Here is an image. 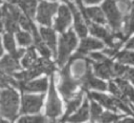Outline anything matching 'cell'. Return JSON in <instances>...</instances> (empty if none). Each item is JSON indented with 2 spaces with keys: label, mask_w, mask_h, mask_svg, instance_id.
I'll use <instances>...</instances> for the list:
<instances>
[{
  "label": "cell",
  "mask_w": 134,
  "mask_h": 123,
  "mask_svg": "<svg viewBox=\"0 0 134 123\" xmlns=\"http://www.w3.org/2000/svg\"><path fill=\"white\" fill-rule=\"evenodd\" d=\"M18 95L17 93L7 87L1 91V116L9 120H15L18 111Z\"/></svg>",
  "instance_id": "6da1fadb"
},
{
  "label": "cell",
  "mask_w": 134,
  "mask_h": 123,
  "mask_svg": "<svg viewBox=\"0 0 134 123\" xmlns=\"http://www.w3.org/2000/svg\"><path fill=\"white\" fill-rule=\"evenodd\" d=\"M54 69L53 63L51 61L48 60V58H41L38 59L34 65H31L28 70L26 71H21L18 74H13L15 78H17V80H24V81H28L39 75H41L42 73H46V74H51L52 70Z\"/></svg>",
  "instance_id": "7a4b0ae2"
},
{
  "label": "cell",
  "mask_w": 134,
  "mask_h": 123,
  "mask_svg": "<svg viewBox=\"0 0 134 123\" xmlns=\"http://www.w3.org/2000/svg\"><path fill=\"white\" fill-rule=\"evenodd\" d=\"M71 62L69 61L68 64L63 68V70L61 71V84H60V91L63 95L64 99L66 100V102L68 100H70L72 97H74V91L76 86L80 84L79 80H75L73 78H71L70 73H69V66H70Z\"/></svg>",
  "instance_id": "3957f363"
},
{
  "label": "cell",
  "mask_w": 134,
  "mask_h": 123,
  "mask_svg": "<svg viewBox=\"0 0 134 123\" xmlns=\"http://www.w3.org/2000/svg\"><path fill=\"white\" fill-rule=\"evenodd\" d=\"M91 57L97 61V62H93V68L96 76L104 79H109L115 76L114 64L112 63L111 60H109L103 54H98V53L91 54Z\"/></svg>",
  "instance_id": "277c9868"
},
{
  "label": "cell",
  "mask_w": 134,
  "mask_h": 123,
  "mask_svg": "<svg viewBox=\"0 0 134 123\" xmlns=\"http://www.w3.org/2000/svg\"><path fill=\"white\" fill-rule=\"evenodd\" d=\"M77 40L74 35V33L70 29L68 33L64 34L60 38V46H59V57H58V63L60 66H62L68 59L69 54L71 50L76 46Z\"/></svg>",
  "instance_id": "5b68a950"
},
{
  "label": "cell",
  "mask_w": 134,
  "mask_h": 123,
  "mask_svg": "<svg viewBox=\"0 0 134 123\" xmlns=\"http://www.w3.org/2000/svg\"><path fill=\"white\" fill-rule=\"evenodd\" d=\"M62 111V105L61 101L59 100L55 89H54V84H53V76L51 75L50 77V88H49V96H48V101L46 105V115L50 119L54 120Z\"/></svg>",
  "instance_id": "8992f818"
},
{
  "label": "cell",
  "mask_w": 134,
  "mask_h": 123,
  "mask_svg": "<svg viewBox=\"0 0 134 123\" xmlns=\"http://www.w3.org/2000/svg\"><path fill=\"white\" fill-rule=\"evenodd\" d=\"M102 7L108 18L110 25L112 26V28L114 30H118L120 28V24H121V14L117 9L115 0H106L103 3Z\"/></svg>",
  "instance_id": "52a82bcc"
},
{
  "label": "cell",
  "mask_w": 134,
  "mask_h": 123,
  "mask_svg": "<svg viewBox=\"0 0 134 123\" xmlns=\"http://www.w3.org/2000/svg\"><path fill=\"white\" fill-rule=\"evenodd\" d=\"M87 60V64H86V70H85V74L79 79L80 81V84L83 86V89H87V88H95V89H100V90H105L107 89V85L105 82L100 81V80H97L96 78L93 77L92 73H91V68H90V64L89 63H92L91 61H89L88 59Z\"/></svg>",
  "instance_id": "ba28073f"
},
{
  "label": "cell",
  "mask_w": 134,
  "mask_h": 123,
  "mask_svg": "<svg viewBox=\"0 0 134 123\" xmlns=\"http://www.w3.org/2000/svg\"><path fill=\"white\" fill-rule=\"evenodd\" d=\"M24 54V49H18L12 52L9 55L5 56L2 58L0 66L2 73L6 74H15L16 70H19L21 66L18 63V59Z\"/></svg>",
  "instance_id": "9c48e42d"
},
{
  "label": "cell",
  "mask_w": 134,
  "mask_h": 123,
  "mask_svg": "<svg viewBox=\"0 0 134 123\" xmlns=\"http://www.w3.org/2000/svg\"><path fill=\"white\" fill-rule=\"evenodd\" d=\"M58 4L57 3H50L46 1H41L39 8H38V15L37 20L44 25H50L51 24V17L57 12Z\"/></svg>",
  "instance_id": "30bf717a"
},
{
  "label": "cell",
  "mask_w": 134,
  "mask_h": 123,
  "mask_svg": "<svg viewBox=\"0 0 134 123\" xmlns=\"http://www.w3.org/2000/svg\"><path fill=\"white\" fill-rule=\"evenodd\" d=\"M43 100H44V95H40V96L23 95L21 114L38 112L43 104Z\"/></svg>",
  "instance_id": "8fae6325"
},
{
  "label": "cell",
  "mask_w": 134,
  "mask_h": 123,
  "mask_svg": "<svg viewBox=\"0 0 134 123\" xmlns=\"http://www.w3.org/2000/svg\"><path fill=\"white\" fill-rule=\"evenodd\" d=\"M17 22H19L18 19L14 17V15L10 13L7 4H5L2 7V23H3V25H5L6 30L9 33L19 32Z\"/></svg>",
  "instance_id": "7c38bea8"
},
{
  "label": "cell",
  "mask_w": 134,
  "mask_h": 123,
  "mask_svg": "<svg viewBox=\"0 0 134 123\" xmlns=\"http://www.w3.org/2000/svg\"><path fill=\"white\" fill-rule=\"evenodd\" d=\"M71 21V15H70V11L66 5H61L59 7V17L55 20V24L54 27L59 32H63L67 25H69Z\"/></svg>",
  "instance_id": "4fadbf2b"
},
{
  "label": "cell",
  "mask_w": 134,
  "mask_h": 123,
  "mask_svg": "<svg viewBox=\"0 0 134 123\" xmlns=\"http://www.w3.org/2000/svg\"><path fill=\"white\" fill-rule=\"evenodd\" d=\"M89 23V27H90V32L92 35L98 37V38H102L108 45L110 46H114L113 44V35L109 34L108 30L99 25H96V24H93V23Z\"/></svg>",
  "instance_id": "5bb4252c"
},
{
  "label": "cell",
  "mask_w": 134,
  "mask_h": 123,
  "mask_svg": "<svg viewBox=\"0 0 134 123\" xmlns=\"http://www.w3.org/2000/svg\"><path fill=\"white\" fill-rule=\"evenodd\" d=\"M64 1L67 2L69 8H70V9L72 11V13H73V16H74V28H75V30L77 32L79 36H80V37H83V38L86 37V35H87V27L85 26V24H84V22H83L81 16H80L79 11H77V9L74 7V5H73L71 2H69L68 0H64Z\"/></svg>",
  "instance_id": "9a60e30c"
},
{
  "label": "cell",
  "mask_w": 134,
  "mask_h": 123,
  "mask_svg": "<svg viewBox=\"0 0 134 123\" xmlns=\"http://www.w3.org/2000/svg\"><path fill=\"white\" fill-rule=\"evenodd\" d=\"M102 47H103V43L100 41H98L96 39H92V38H83V40L77 48V54L85 55L92 49L102 48Z\"/></svg>",
  "instance_id": "2e32d148"
},
{
  "label": "cell",
  "mask_w": 134,
  "mask_h": 123,
  "mask_svg": "<svg viewBox=\"0 0 134 123\" xmlns=\"http://www.w3.org/2000/svg\"><path fill=\"white\" fill-rule=\"evenodd\" d=\"M88 97L90 99H94L96 101H98L102 105H104L105 107L111 109V110H116L118 107L116 106V102H115V98H110L106 95L103 94H98V93H89Z\"/></svg>",
  "instance_id": "e0dca14e"
},
{
  "label": "cell",
  "mask_w": 134,
  "mask_h": 123,
  "mask_svg": "<svg viewBox=\"0 0 134 123\" xmlns=\"http://www.w3.org/2000/svg\"><path fill=\"white\" fill-rule=\"evenodd\" d=\"M41 36L43 38V40L46 42V44L48 45V47L52 50V54L55 55L57 54V39H55V35L54 32L50 28H46V27H41L40 29Z\"/></svg>",
  "instance_id": "ac0fdd59"
},
{
  "label": "cell",
  "mask_w": 134,
  "mask_h": 123,
  "mask_svg": "<svg viewBox=\"0 0 134 123\" xmlns=\"http://www.w3.org/2000/svg\"><path fill=\"white\" fill-rule=\"evenodd\" d=\"M8 1L10 3L18 4L28 17L34 16V13L37 6V0H8Z\"/></svg>",
  "instance_id": "d6986e66"
},
{
  "label": "cell",
  "mask_w": 134,
  "mask_h": 123,
  "mask_svg": "<svg viewBox=\"0 0 134 123\" xmlns=\"http://www.w3.org/2000/svg\"><path fill=\"white\" fill-rule=\"evenodd\" d=\"M82 97H83V90L80 91L76 96L72 97L70 100L67 101V109H66V112H65L64 117L61 119L62 122L65 121V120H67V119H68V116H69L72 111H74L75 108L80 105V103H81V101H82Z\"/></svg>",
  "instance_id": "ffe728a7"
},
{
  "label": "cell",
  "mask_w": 134,
  "mask_h": 123,
  "mask_svg": "<svg viewBox=\"0 0 134 123\" xmlns=\"http://www.w3.org/2000/svg\"><path fill=\"white\" fill-rule=\"evenodd\" d=\"M114 73L115 76H119L125 79L131 80L134 83V68L124 66L121 64H114Z\"/></svg>",
  "instance_id": "44dd1931"
},
{
  "label": "cell",
  "mask_w": 134,
  "mask_h": 123,
  "mask_svg": "<svg viewBox=\"0 0 134 123\" xmlns=\"http://www.w3.org/2000/svg\"><path fill=\"white\" fill-rule=\"evenodd\" d=\"M116 83L118 85V87L120 88V90L122 91L124 96L127 98L128 101H131V102H134V89L128 84V82L124 79H117L116 80Z\"/></svg>",
  "instance_id": "7402d4cb"
},
{
  "label": "cell",
  "mask_w": 134,
  "mask_h": 123,
  "mask_svg": "<svg viewBox=\"0 0 134 123\" xmlns=\"http://www.w3.org/2000/svg\"><path fill=\"white\" fill-rule=\"evenodd\" d=\"M86 15L95 22H98V23H102V24L106 23L104 14L98 7H89V8H87L86 9Z\"/></svg>",
  "instance_id": "603a6c76"
},
{
  "label": "cell",
  "mask_w": 134,
  "mask_h": 123,
  "mask_svg": "<svg viewBox=\"0 0 134 123\" xmlns=\"http://www.w3.org/2000/svg\"><path fill=\"white\" fill-rule=\"evenodd\" d=\"M88 119V102L87 100L84 102V105L81 107V109L72 117L68 118L67 120L71 121V122H79V121H85Z\"/></svg>",
  "instance_id": "cb8c5ba5"
},
{
  "label": "cell",
  "mask_w": 134,
  "mask_h": 123,
  "mask_svg": "<svg viewBox=\"0 0 134 123\" xmlns=\"http://www.w3.org/2000/svg\"><path fill=\"white\" fill-rule=\"evenodd\" d=\"M37 60H38V59H37V56H36L35 49H34V47H30V48L27 50V53H26L25 57L23 58V60H22V64H23V66H24V67L29 68L31 65H34V64H35V62H36Z\"/></svg>",
  "instance_id": "d4e9b609"
},
{
  "label": "cell",
  "mask_w": 134,
  "mask_h": 123,
  "mask_svg": "<svg viewBox=\"0 0 134 123\" xmlns=\"http://www.w3.org/2000/svg\"><path fill=\"white\" fill-rule=\"evenodd\" d=\"M125 21H126V24H125L126 37H128L129 35H131L134 32V5L132 6V9H131L130 15L125 18Z\"/></svg>",
  "instance_id": "484cf974"
},
{
  "label": "cell",
  "mask_w": 134,
  "mask_h": 123,
  "mask_svg": "<svg viewBox=\"0 0 134 123\" xmlns=\"http://www.w3.org/2000/svg\"><path fill=\"white\" fill-rule=\"evenodd\" d=\"M116 58L121 63H131V64H134V53H132V52H128V50L120 52V53H118L116 55Z\"/></svg>",
  "instance_id": "4316f807"
},
{
  "label": "cell",
  "mask_w": 134,
  "mask_h": 123,
  "mask_svg": "<svg viewBox=\"0 0 134 123\" xmlns=\"http://www.w3.org/2000/svg\"><path fill=\"white\" fill-rule=\"evenodd\" d=\"M17 40H18L19 44L25 45V46L29 45V44L32 42L31 37H30L29 34L26 33V32H17Z\"/></svg>",
  "instance_id": "83f0119b"
},
{
  "label": "cell",
  "mask_w": 134,
  "mask_h": 123,
  "mask_svg": "<svg viewBox=\"0 0 134 123\" xmlns=\"http://www.w3.org/2000/svg\"><path fill=\"white\" fill-rule=\"evenodd\" d=\"M4 45L6 47V49L12 53L14 50H16V47H15V41H14V38H13V35L12 33L7 32L5 35H4Z\"/></svg>",
  "instance_id": "f1b7e54d"
},
{
  "label": "cell",
  "mask_w": 134,
  "mask_h": 123,
  "mask_svg": "<svg viewBox=\"0 0 134 123\" xmlns=\"http://www.w3.org/2000/svg\"><path fill=\"white\" fill-rule=\"evenodd\" d=\"M102 114V108L98 104L92 102L91 103V120L92 121H98Z\"/></svg>",
  "instance_id": "f546056e"
},
{
  "label": "cell",
  "mask_w": 134,
  "mask_h": 123,
  "mask_svg": "<svg viewBox=\"0 0 134 123\" xmlns=\"http://www.w3.org/2000/svg\"><path fill=\"white\" fill-rule=\"evenodd\" d=\"M47 119L42 117V116H34V117H24L21 118L19 120L20 123H24V122H30V123H40V122H46Z\"/></svg>",
  "instance_id": "4dcf8cb0"
},
{
  "label": "cell",
  "mask_w": 134,
  "mask_h": 123,
  "mask_svg": "<svg viewBox=\"0 0 134 123\" xmlns=\"http://www.w3.org/2000/svg\"><path fill=\"white\" fill-rule=\"evenodd\" d=\"M47 46L42 42V40L39 41V42H36V47L38 48V50L40 52V54L43 57H45V58H49L50 57V50H49V48Z\"/></svg>",
  "instance_id": "1f68e13d"
},
{
  "label": "cell",
  "mask_w": 134,
  "mask_h": 123,
  "mask_svg": "<svg viewBox=\"0 0 134 123\" xmlns=\"http://www.w3.org/2000/svg\"><path fill=\"white\" fill-rule=\"evenodd\" d=\"M120 117L119 116H116L114 114H110V112H104L100 115L98 121H102V122H114V121H117L119 120Z\"/></svg>",
  "instance_id": "d6a6232c"
},
{
  "label": "cell",
  "mask_w": 134,
  "mask_h": 123,
  "mask_svg": "<svg viewBox=\"0 0 134 123\" xmlns=\"http://www.w3.org/2000/svg\"><path fill=\"white\" fill-rule=\"evenodd\" d=\"M117 1H118L119 6L122 12H127L129 8H131L133 6V3H131L130 0H117Z\"/></svg>",
  "instance_id": "836d02e7"
},
{
  "label": "cell",
  "mask_w": 134,
  "mask_h": 123,
  "mask_svg": "<svg viewBox=\"0 0 134 123\" xmlns=\"http://www.w3.org/2000/svg\"><path fill=\"white\" fill-rule=\"evenodd\" d=\"M126 47H127V48H134V38H132V39L127 43Z\"/></svg>",
  "instance_id": "e575fe53"
},
{
  "label": "cell",
  "mask_w": 134,
  "mask_h": 123,
  "mask_svg": "<svg viewBox=\"0 0 134 123\" xmlns=\"http://www.w3.org/2000/svg\"><path fill=\"white\" fill-rule=\"evenodd\" d=\"M86 3H96V2H98V1H100V0H84Z\"/></svg>",
  "instance_id": "d590c367"
}]
</instances>
